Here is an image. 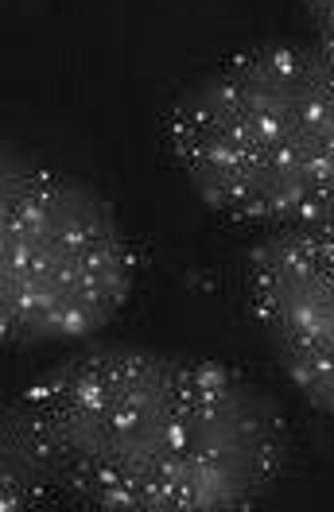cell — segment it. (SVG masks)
I'll return each mask as SVG.
<instances>
[{"label": "cell", "mask_w": 334, "mask_h": 512, "mask_svg": "<svg viewBox=\"0 0 334 512\" xmlns=\"http://www.w3.org/2000/svg\"><path fill=\"white\" fill-rule=\"evenodd\" d=\"M82 512H257L292 466L280 400L234 365L105 342L59 357L8 404Z\"/></svg>", "instance_id": "obj_1"}, {"label": "cell", "mask_w": 334, "mask_h": 512, "mask_svg": "<svg viewBox=\"0 0 334 512\" xmlns=\"http://www.w3.org/2000/svg\"><path fill=\"white\" fill-rule=\"evenodd\" d=\"M202 206L265 229H334V59L265 39L199 74L164 121Z\"/></svg>", "instance_id": "obj_2"}, {"label": "cell", "mask_w": 334, "mask_h": 512, "mask_svg": "<svg viewBox=\"0 0 334 512\" xmlns=\"http://www.w3.org/2000/svg\"><path fill=\"white\" fill-rule=\"evenodd\" d=\"M136 288V249L105 194L32 152L0 156V338L8 350L90 342Z\"/></svg>", "instance_id": "obj_3"}, {"label": "cell", "mask_w": 334, "mask_h": 512, "mask_svg": "<svg viewBox=\"0 0 334 512\" xmlns=\"http://www.w3.org/2000/svg\"><path fill=\"white\" fill-rule=\"evenodd\" d=\"M241 299L292 388L334 419V229H268L241 256Z\"/></svg>", "instance_id": "obj_4"}, {"label": "cell", "mask_w": 334, "mask_h": 512, "mask_svg": "<svg viewBox=\"0 0 334 512\" xmlns=\"http://www.w3.org/2000/svg\"><path fill=\"white\" fill-rule=\"evenodd\" d=\"M51 481L35 462L24 427L4 408L0 416V512H35Z\"/></svg>", "instance_id": "obj_5"}, {"label": "cell", "mask_w": 334, "mask_h": 512, "mask_svg": "<svg viewBox=\"0 0 334 512\" xmlns=\"http://www.w3.org/2000/svg\"><path fill=\"white\" fill-rule=\"evenodd\" d=\"M300 8L315 32V43L334 59V0H300Z\"/></svg>", "instance_id": "obj_6"}]
</instances>
